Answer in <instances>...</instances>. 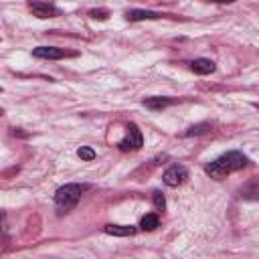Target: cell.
I'll return each mask as SVG.
<instances>
[{
  "instance_id": "cell-1",
  "label": "cell",
  "mask_w": 259,
  "mask_h": 259,
  "mask_svg": "<svg viewBox=\"0 0 259 259\" xmlns=\"http://www.w3.org/2000/svg\"><path fill=\"white\" fill-rule=\"evenodd\" d=\"M249 166V158L239 152V150H231V152H225L221 154L219 158H214L212 162H208L204 166V172L214 178V180H223L225 176H229L231 172H237V170H243Z\"/></svg>"
},
{
  "instance_id": "cell-2",
  "label": "cell",
  "mask_w": 259,
  "mask_h": 259,
  "mask_svg": "<svg viewBox=\"0 0 259 259\" xmlns=\"http://www.w3.org/2000/svg\"><path fill=\"white\" fill-rule=\"evenodd\" d=\"M89 188H91V184H87V182H69L65 186H59L55 190V196H53L55 206H57V212L59 214H65V212L73 210L79 204L83 192H87Z\"/></svg>"
},
{
  "instance_id": "cell-3",
  "label": "cell",
  "mask_w": 259,
  "mask_h": 259,
  "mask_svg": "<svg viewBox=\"0 0 259 259\" xmlns=\"http://www.w3.org/2000/svg\"><path fill=\"white\" fill-rule=\"evenodd\" d=\"M144 146V136L136 123H127V136L117 144L121 152H136Z\"/></svg>"
},
{
  "instance_id": "cell-4",
  "label": "cell",
  "mask_w": 259,
  "mask_h": 259,
  "mask_svg": "<svg viewBox=\"0 0 259 259\" xmlns=\"http://www.w3.org/2000/svg\"><path fill=\"white\" fill-rule=\"evenodd\" d=\"M188 178V170L182 166V164H172L164 174H162V180L166 186H180L184 184Z\"/></svg>"
},
{
  "instance_id": "cell-5",
  "label": "cell",
  "mask_w": 259,
  "mask_h": 259,
  "mask_svg": "<svg viewBox=\"0 0 259 259\" xmlns=\"http://www.w3.org/2000/svg\"><path fill=\"white\" fill-rule=\"evenodd\" d=\"M30 12L36 16V18H55L61 14V10L53 4V2H40V0H34L28 4Z\"/></svg>"
},
{
  "instance_id": "cell-6",
  "label": "cell",
  "mask_w": 259,
  "mask_h": 259,
  "mask_svg": "<svg viewBox=\"0 0 259 259\" xmlns=\"http://www.w3.org/2000/svg\"><path fill=\"white\" fill-rule=\"evenodd\" d=\"M69 53L65 49H59V47H36L32 49V57L36 59H49V61H59V59H65Z\"/></svg>"
},
{
  "instance_id": "cell-7",
  "label": "cell",
  "mask_w": 259,
  "mask_h": 259,
  "mask_svg": "<svg viewBox=\"0 0 259 259\" xmlns=\"http://www.w3.org/2000/svg\"><path fill=\"white\" fill-rule=\"evenodd\" d=\"M162 16H164V14H160V12H154V10H138V8L125 12V18H127L130 22H138V20H158V18H162Z\"/></svg>"
},
{
  "instance_id": "cell-8",
  "label": "cell",
  "mask_w": 259,
  "mask_h": 259,
  "mask_svg": "<svg viewBox=\"0 0 259 259\" xmlns=\"http://www.w3.org/2000/svg\"><path fill=\"white\" fill-rule=\"evenodd\" d=\"M103 231L107 235H113V237H134L138 233V229L132 225H105Z\"/></svg>"
},
{
  "instance_id": "cell-9",
  "label": "cell",
  "mask_w": 259,
  "mask_h": 259,
  "mask_svg": "<svg viewBox=\"0 0 259 259\" xmlns=\"http://www.w3.org/2000/svg\"><path fill=\"white\" fill-rule=\"evenodd\" d=\"M190 69L196 73V75H210V73H214V69H217V65L210 61V59H194L192 63H190Z\"/></svg>"
},
{
  "instance_id": "cell-10",
  "label": "cell",
  "mask_w": 259,
  "mask_h": 259,
  "mask_svg": "<svg viewBox=\"0 0 259 259\" xmlns=\"http://www.w3.org/2000/svg\"><path fill=\"white\" fill-rule=\"evenodd\" d=\"M172 103H176V99H170V97H146V99H144V105H146L148 109H154V111L164 109V107H168V105H172Z\"/></svg>"
},
{
  "instance_id": "cell-11",
  "label": "cell",
  "mask_w": 259,
  "mask_h": 259,
  "mask_svg": "<svg viewBox=\"0 0 259 259\" xmlns=\"http://www.w3.org/2000/svg\"><path fill=\"white\" fill-rule=\"evenodd\" d=\"M158 225H160V219H158L156 212H148V214H144L142 221H140V229H142V231H154Z\"/></svg>"
},
{
  "instance_id": "cell-12",
  "label": "cell",
  "mask_w": 259,
  "mask_h": 259,
  "mask_svg": "<svg viewBox=\"0 0 259 259\" xmlns=\"http://www.w3.org/2000/svg\"><path fill=\"white\" fill-rule=\"evenodd\" d=\"M241 198L245 200H259V184H247L241 188Z\"/></svg>"
},
{
  "instance_id": "cell-13",
  "label": "cell",
  "mask_w": 259,
  "mask_h": 259,
  "mask_svg": "<svg viewBox=\"0 0 259 259\" xmlns=\"http://www.w3.org/2000/svg\"><path fill=\"white\" fill-rule=\"evenodd\" d=\"M208 130H210L208 123H196V125H190V127L184 132V136H186V138H190V136H200V134H206Z\"/></svg>"
},
{
  "instance_id": "cell-14",
  "label": "cell",
  "mask_w": 259,
  "mask_h": 259,
  "mask_svg": "<svg viewBox=\"0 0 259 259\" xmlns=\"http://www.w3.org/2000/svg\"><path fill=\"white\" fill-rule=\"evenodd\" d=\"M77 156H79L81 160H85V162H91V160H95V150L89 148V146H81V148L77 150Z\"/></svg>"
},
{
  "instance_id": "cell-15",
  "label": "cell",
  "mask_w": 259,
  "mask_h": 259,
  "mask_svg": "<svg viewBox=\"0 0 259 259\" xmlns=\"http://www.w3.org/2000/svg\"><path fill=\"white\" fill-rule=\"evenodd\" d=\"M152 200H154V206H156L158 210H164V208H166V198H164V194H162L160 190H154V192H152Z\"/></svg>"
},
{
  "instance_id": "cell-16",
  "label": "cell",
  "mask_w": 259,
  "mask_h": 259,
  "mask_svg": "<svg viewBox=\"0 0 259 259\" xmlns=\"http://www.w3.org/2000/svg\"><path fill=\"white\" fill-rule=\"evenodd\" d=\"M89 16L99 18V20H105V18L109 16V12H107V10H91V12H89Z\"/></svg>"
},
{
  "instance_id": "cell-17",
  "label": "cell",
  "mask_w": 259,
  "mask_h": 259,
  "mask_svg": "<svg viewBox=\"0 0 259 259\" xmlns=\"http://www.w3.org/2000/svg\"><path fill=\"white\" fill-rule=\"evenodd\" d=\"M210 2H214V4H233L237 0H210Z\"/></svg>"
},
{
  "instance_id": "cell-18",
  "label": "cell",
  "mask_w": 259,
  "mask_h": 259,
  "mask_svg": "<svg viewBox=\"0 0 259 259\" xmlns=\"http://www.w3.org/2000/svg\"><path fill=\"white\" fill-rule=\"evenodd\" d=\"M255 107H257V109H259V103H255Z\"/></svg>"
}]
</instances>
